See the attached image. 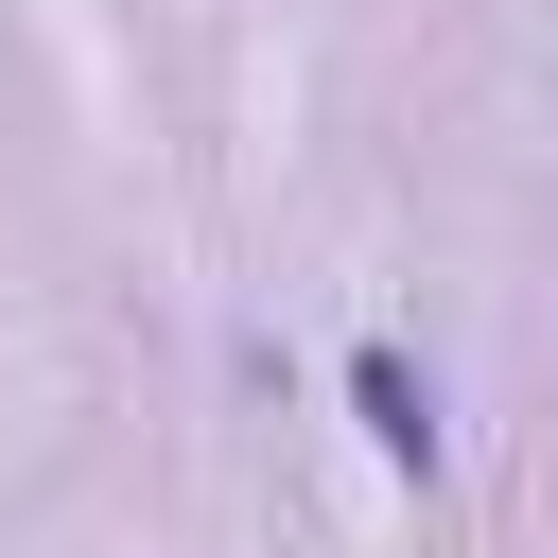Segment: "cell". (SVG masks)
<instances>
[{"label":"cell","instance_id":"6da1fadb","mask_svg":"<svg viewBox=\"0 0 558 558\" xmlns=\"http://www.w3.org/2000/svg\"><path fill=\"white\" fill-rule=\"evenodd\" d=\"M349 401H366V436H384V453H418V471H436V384H418L401 349H366V366H349Z\"/></svg>","mask_w":558,"mask_h":558}]
</instances>
